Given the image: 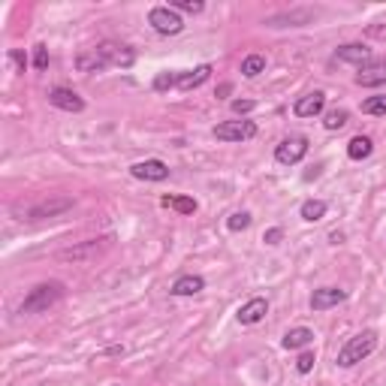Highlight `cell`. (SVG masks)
<instances>
[{
	"mask_svg": "<svg viewBox=\"0 0 386 386\" xmlns=\"http://www.w3.org/2000/svg\"><path fill=\"white\" fill-rule=\"evenodd\" d=\"M91 254H97V241H88V245L73 248V251H60V260H85Z\"/></svg>",
	"mask_w": 386,
	"mask_h": 386,
	"instance_id": "4316f807",
	"label": "cell"
},
{
	"mask_svg": "<svg viewBox=\"0 0 386 386\" xmlns=\"http://www.w3.org/2000/svg\"><path fill=\"white\" fill-rule=\"evenodd\" d=\"M347 121H350V112L347 109H329L326 115H323V127H326V130H341Z\"/></svg>",
	"mask_w": 386,
	"mask_h": 386,
	"instance_id": "603a6c76",
	"label": "cell"
},
{
	"mask_svg": "<svg viewBox=\"0 0 386 386\" xmlns=\"http://www.w3.org/2000/svg\"><path fill=\"white\" fill-rule=\"evenodd\" d=\"M178 85V73H160L154 79V91H169Z\"/></svg>",
	"mask_w": 386,
	"mask_h": 386,
	"instance_id": "83f0119b",
	"label": "cell"
},
{
	"mask_svg": "<svg viewBox=\"0 0 386 386\" xmlns=\"http://www.w3.org/2000/svg\"><path fill=\"white\" fill-rule=\"evenodd\" d=\"M148 25L157 30V34L163 36H176L184 30V21H181V15L176 10H169V6H154V10L148 12Z\"/></svg>",
	"mask_w": 386,
	"mask_h": 386,
	"instance_id": "277c9868",
	"label": "cell"
},
{
	"mask_svg": "<svg viewBox=\"0 0 386 386\" xmlns=\"http://www.w3.org/2000/svg\"><path fill=\"white\" fill-rule=\"evenodd\" d=\"M49 103L60 112H82L85 109V100L75 94L73 88H51L49 91Z\"/></svg>",
	"mask_w": 386,
	"mask_h": 386,
	"instance_id": "8fae6325",
	"label": "cell"
},
{
	"mask_svg": "<svg viewBox=\"0 0 386 386\" xmlns=\"http://www.w3.org/2000/svg\"><path fill=\"white\" fill-rule=\"evenodd\" d=\"M133 64H136L133 49L118 45V43H100L97 49H88V51H82V55L75 58L79 73H103V70H109V67H121V70H127V67H133Z\"/></svg>",
	"mask_w": 386,
	"mask_h": 386,
	"instance_id": "6da1fadb",
	"label": "cell"
},
{
	"mask_svg": "<svg viewBox=\"0 0 386 386\" xmlns=\"http://www.w3.org/2000/svg\"><path fill=\"white\" fill-rule=\"evenodd\" d=\"M130 176L139 178V181H166L169 178V166L163 160H157V157H151V160H139L130 166Z\"/></svg>",
	"mask_w": 386,
	"mask_h": 386,
	"instance_id": "ba28073f",
	"label": "cell"
},
{
	"mask_svg": "<svg viewBox=\"0 0 386 386\" xmlns=\"http://www.w3.org/2000/svg\"><path fill=\"white\" fill-rule=\"evenodd\" d=\"M256 136V124L254 121H224V124L215 127V139L221 142H248Z\"/></svg>",
	"mask_w": 386,
	"mask_h": 386,
	"instance_id": "5b68a950",
	"label": "cell"
},
{
	"mask_svg": "<svg viewBox=\"0 0 386 386\" xmlns=\"http://www.w3.org/2000/svg\"><path fill=\"white\" fill-rule=\"evenodd\" d=\"M335 58L344 60V64H359V67H365L368 60H372V49H368V45H362V43H347V45H338Z\"/></svg>",
	"mask_w": 386,
	"mask_h": 386,
	"instance_id": "5bb4252c",
	"label": "cell"
},
{
	"mask_svg": "<svg viewBox=\"0 0 386 386\" xmlns=\"http://www.w3.org/2000/svg\"><path fill=\"white\" fill-rule=\"evenodd\" d=\"M70 208H73V200H70V196H51V200L36 202V206L27 211L25 221H43V217H58V215H64V211H70Z\"/></svg>",
	"mask_w": 386,
	"mask_h": 386,
	"instance_id": "52a82bcc",
	"label": "cell"
},
{
	"mask_svg": "<svg viewBox=\"0 0 386 386\" xmlns=\"http://www.w3.org/2000/svg\"><path fill=\"white\" fill-rule=\"evenodd\" d=\"M314 362H317V357H314V350H305V353H299V359H296V372L299 374H308L314 368Z\"/></svg>",
	"mask_w": 386,
	"mask_h": 386,
	"instance_id": "f1b7e54d",
	"label": "cell"
},
{
	"mask_svg": "<svg viewBox=\"0 0 386 386\" xmlns=\"http://www.w3.org/2000/svg\"><path fill=\"white\" fill-rule=\"evenodd\" d=\"M344 299H347V293L338 290V287H320L311 296V311H329V308L341 305Z\"/></svg>",
	"mask_w": 386,
	"mask_h": 386,
	"instance_id": "7c38bea8",
	"label": "cell"
},
{
	"mask_svg": "<svg viewBox=\"0 0 386 386\" xmlns=\"http://www.w3.org/2000/svg\"><path fill=\"white\" fill-rule=\"evenodd\" d=\"M326 202L323 200H308V202H302V208H299V215H302V221H308V224H317V221H323L326 217Z\"/></svg>",
	"mask_w": 386,
	"mask_h": 386,
	"instance_id": "d6986e66",
	"label": "cell"
},
{
	"mask_svg": "<svg viewBox=\"0 0 386 386\" xmlns=\"http://www.w3.org/2000/svg\"><path fill=\"white\" fill-rule=\"evenodd\" d=\"M281 239H284V230H281V226H272V230H266V236H263V241H266V245H278Z\"/></svg>",
	"mask_w": 386,
	"mask_h": 386,
	"instance_id": "4dcf8cb0",
	"label": "cell"
},
{
	"mask_svg": "<svg viewBox=\"0 0 386 386\" xmlns=\"http://www.w3.org/2000/svg\"><path fill=\"white\" fill-rule=\"evenodd\" d=\"M372 34H374V36H381V40H383V36H386V30H383V27H372Z\"/></svg>",
	"mask_w": 386,
	"mask_h": 386,
	"instance_id": "836d02e7",
	"label": "cell"
},
{
	"mask_svg": "<svg viewBox=\"0 0 386 386\" xmlns=\"http://www.w3.org/2000/svg\"><path fill=\"white\" fill-rule=\"evenodd\" d=\"M323 109H326V94H323V91H311V94H305L296 100L293 115L296 118H317V115H323Z\"/></svg>",
	"mask_w": 386,
	"mask_h": 386,
	"instance_id": "30bf717a",
	"label": "cell"
},
{
	"mask_svg": "<svg viewBox=\"0 0 386 386\" xmlns=\"http://www.w3.org/2000/svg\"><path fill=\"white\" fill-rule=\"evenodd\" d=\"M34 67L36 70H49V49L45 45H36V51H34Z\"/></svg>",
	"mask_w": 386,
	"mask_h": 386,
	"instance_id": "f546056e",
	"label": "cell"
},
{
	"mask_svg": "<svg viewBox=\"0 0 386 386\" xmlns=\"http://www.w3.org/2000/svg\"><path fill=\"white\" fill-rule=\"evenodd\" d=\"M311 341H314V332L308 329V326H296V329L287 332L281 344L287 347V350H302V347H308Z\"/></svg>",
	"mask_w": 386,
	"mask_h": 386,
	"instance_id": "e0dca14e",
	"label": "cell"
},
{
	"mask_svg": "<svg viewBox=\"0 0 386 386\" xmlns=\"http://www.w3.org/2000/svg\"><path fill=\"white\" fill-rule=\"evenodd\" d=\"M248 226H251V215H248V211H236V215L226 217V230L230 232H241V230H248Z\"/></svg>",
	"mask_w": 386,
	"mask_h": 386,
	"instance_id": "484cf974",
	"label": "cell"
},
{
	"mask_svg": "<svg viewBox=\"0 0 386 386\" xmlns=\"http://www.w3.org/2000/svg\"><path fill=\"white\" fill-rule=\"evenodd\" d=\"M362 112L365 115H386V94H374L362 103Z\"/></svg>",
	"mask_w": 386,
	"mask_h": 386,
	"instance_id": "cb8c5ba5",
	"label": "cell"
},
{
	"mask_svg": "<svg viewBox=\"0 0 386 386\" xmlns=\"http://www.w3.org/2000/svg\"><path fill=\"white\" fill-rule=\"evenodd\" d=\"M372 151H374V142L368 136H353L347 142V157L350 160H365V157H372Z\"/></svg>",
	"mask_w": 386,
	"mask_h": 386,
	"instance_id": "ac0fdd59",
	"label": "cell"
},
{
	"mask_svg": "<svg viewBox=\"0 0 386 386\" xmlns=\"http://www.w3.org/2000/svg\"><path fill=\"white\" fill-rule=\"evenodd\" d=\"M308 154V139L305 136H287L281 145L275 148V160L281 166H296L302 163V157Z\"/></svg>",
	"mask_w": 386,
	"mask_h": 386,
	"instance_id": "8992f818",
	"label": "cell"
},
{
	"mask_svg": "<svg viewBox=\"0 0 386 386\" xmlns=\"http://www.w3.org/2000/svg\"><path fill=\"white\" fill-rule=\"evenodd\" d=\"M357 82L362 88H377L386 85V58H372L365 67H359Z\"/></svg>",
	"mask_w": 386,
	"mask_h": 386,
	"instance_id": "9c48e42d",
	"label": "cell"
},
{
	"mask_svg": "<svg viewBox=\"0 0 386 386\" xmlns=\"http://www.w3.org/2000/svg\"><path fill=\"white\" fill-rule=\"evenodd\" d=\"M263 70H266V58L263 55H248L241 60V75H245V79H256Z\"/></svg>",
	"mask_w": 386,
	"mask_h": 386,
	"instance_id": "7402d4cb",
	"label": "cell"
},
{
	"mask_svg": "<svg viewBox=\"0 0 386 386\" xmlns=\"http://www.w3.org/2000/svg\"><path fill=\"white\" fill-rule=\"evenodd\" d=\"M169 10H176V12H191V15H200L202 10H206V3H202V0H172V3H169Z\"/></svg>",
	"mask_w": 386,
	"mask_h": 386,
	"instance_id": "d4e9b609",
	"label": "cell"
},
{
	"mask_svg": "<svg viewBox=\"0 0 386 386\" xmlns=\"http://www.w3.org/2000/svg\"><path fill=\"white\" fill-rule=\"evenodd\" d=\"M208 75H211V67L208 64H202V67H196V70H187V73H178V91H193V88H200L202 82H208Z\"/></svg>",
	"mask_w": 386,
	"mask_h": 386,
	"instance_id": "9a60e30c",
	"label": "cell"
},
{
	"mask_svg": "<svg viewBox=\"0 0 386 386\" xmlns=\"http://www.w3.org/2000/svg\"><path fill=\"white\" fill-rule=\"evenodd\" d=\"M254 106H256L254 100H232V112H236V115H248Z\"/></svg>",
	"mask_w": 386,
	"mask_h": 386,
	"instance_id": "1f68e13d",
	"label": "cell"
},
{
	"mask_svg": "<svg viewBox=\"0 0 386 386\" xmlns=\"http://www.w3.org/2000/svg\"><path fill=\"white\" fill-rule=\"evenodd\" d=\"M60 296H64V284H58V281L36 284L34 290L25 296V302H21L19 311L21 314H43V311H49V308L55 305Z\"/></svg>",
	"mask_w": 386,
	"mask_h": 386,
	"instance_id": "3957f363",
	"label": "cell"
},
{
	"mask_svg": "<svg viewBox=\"0 0 386 386\" xmlns=\"http://www.w3.org/2000/svg\"><path fill=\"white\" fill-rule=\"evenodd\" d=\"M266 314H269V299L254 296L251 302H245V305L239 308V323L241 326H254V323H260Z\"/></svg>",
	"mask_w": 386,
	"mask_h": 386,
	"instance_id": "4fadbf2b",
	"label": "cell"
},
{
	"mask_svg": "<svg viewBox=\"0 0 386 386\" xmlns=\"http://www.w3.org/2000/svg\"><path fill=\"white\" fill-rule=\"evenodd\" d=\"M311 10H302V12H284V15H275V19H269V25L272 27H281V21H293V27H299V25H308L311 21Z\"/></svg>",
	"mask_w": 386,
	"mask_h": 386,
	"instance_id": "ffe728a7",
	"label": "cell"
},
{
	"mask_svg": "<svg viewBox=\"0 0 386 386\" xmlns=\"http://www.w3.org/2000/svg\"><path fill=\"white\" fill-rule=\"evenodd\" d=\"M160 202L169 208H176L178 215H193L196 211V200H191V196H163Z\"/></svg>",
	"mask_w": 386,
	"mask_h": 386,
	"instance_id": "44dd1931",
	"label": "cell"
},
{
	"mask_svg": "<svg viewBox=\"0 0 386 386\" xmlns=\"http://www.w3.org/2000/svg\"><path fill=\"white\" fill-rule=\"evenodd\" d=\"M374 347H377V332L365 329V332H359V335L347 338L344 347L338 350V359H335V362H338L341 368H353L357 362H362V359L372 357Z\"/></svg>",
	"mask_w": 386,
	"mask_h": 386,
	"instance_id": "7a4b0ae2",
	"label": "cell"
},
{
	"mask_svg": "<svg viewBox=\"0 0 386 386\" xmlns=\"http://www.w3.org/2000/svg\"><path fill=\"white\" fill-rule=\"evenodd\" d=\"M10 60H12L15 67H19V73H25V67H27V58L21 55V51H15V49H12V51H10Z\"/></svg>",
	"mask_w": 386,
	"mask_h": 386,
	"instance_id": "d6a6232c",
	"label": "cell"
},
{
	"mask_svg": "<svg viewBox=\"0 0 386 386\" xmlns=\"http://www.w3.org/2000/svg\"><path fill=\"white\" fill-rule=\"evenodd\" d=\"M206 290V281L200 275H181L176 284H172V296H196V293Z\"/></svg>",
	"mask_w": 386,
	"mask_h": 386,
	"instance_id": "2e32d148",
	"label": "cell"
}]
</instances>
